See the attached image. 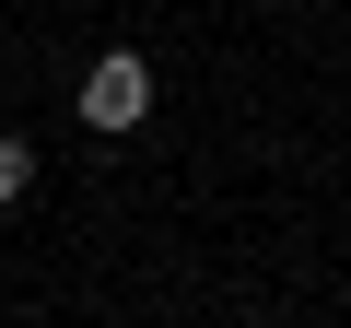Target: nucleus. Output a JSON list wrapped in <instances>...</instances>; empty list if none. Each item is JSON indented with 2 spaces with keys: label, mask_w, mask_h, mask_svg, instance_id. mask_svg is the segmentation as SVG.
Wrapping results in <instances>:
<instances>
[{
  "label": "nucleus",
  "mask_w": 351,
  "mask_h": 328,
  "mask_svg": "<svg viewBox=\"0 0 351 328\" xmlns=\"http://www.w3.org/2000/svg\"><path fill=\"white\" fill-rule=\"evenodd\" d=\"M24 188H36V141H0V211H12Z\"/></svg>",
  "instance_id": "f03ea898"
},
{
  "label": "nucleus",
  "mask_w": 351,
  "mask_h": 328,
  "mask_svg": "<svg viewBox=\"0 0 351 328\" xmlns=\"http://www.w3.org/2000/svg\"><path fill=\"white\" fill-rule=\"evenodd\" d=\"M141 117H152V59L141 47H106L82 71V129H141Z\"/></svg>",
  "instance_id": "f257e3e1"
}]
</instances>
